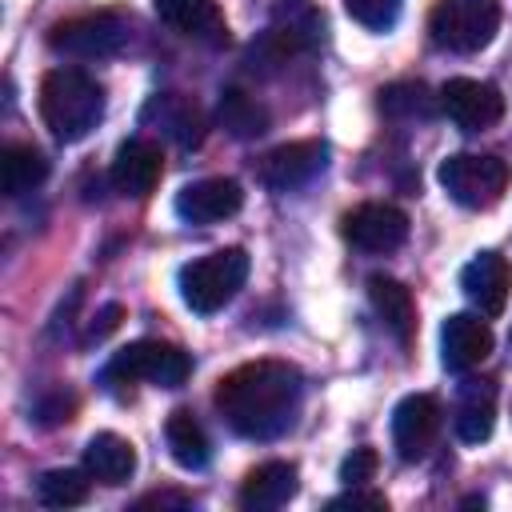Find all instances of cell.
Returning a JSON list of instances; mask_svg holds the SVG:
<instances>
[{"mask_svg": "<svg viewBox=\"0 0 512 512\" xmlns=\"http://www.w3.org/2000/svg\"><path fill=\"white\" fill-rule=\"evenodd\" d=\"M328 508H332V512H336V508H388V500H384L380 492H360V484H352L344 496L328 500Z\"/></svg>", "mask_w": 512, "mask_h": 512, "instance_id": "cell-29", "label": "cell"}, {"mask_svg": "<svg viewBox=\"0 0 512 512\" xmlns=\"http://www.w3.org/2000/svg\"><path fill=\"white\" fill-rule=\"evenodd\" d=\"M344 8H348V16H352L356 24L376 28V32L392 28L396 16H400V0H344Z\"/></svg>", "mask_w": 512, "mask_h": 512, "instance_id": "cell-27", "label": "cell"}, {"mask_svg": "<svg viewBox=\"0 0 512 512\" xmlns=\"http://www.w3.org/2000/svg\"><path fill=\"white\" fill-rule=\"evenodd\" d=\"M436 108H440V96H432L424 84L404 80V84L380 88V112L392 120H412V116L428 120V116H436Z\"/></svg>", "mask_w": 512, "mask_h": 512, "instance_id": "cell-26", "label": "cell"}, {"mask_svg": "<svg viewBox=\"0 0 512 512\" xmlns=\"http://www.w3.org/2000/svg\"><path fill=\"white\" fill-rule=\"evenodd\" d=\"M460 288L480 316H500L512 292V264L500 252H480L460 268Z\"/></svg>", "mask_w": 512, "mask_h": 512, "instance_id": "cell-15", "label": "cell"}, {"mask_svg": "<svg viewBox=\"0 0 512 512\" xmlns=\"http://www.w3.org/2000/svg\"><path fill=\"white\" fill-rule=\"evenodd\" d=\"M48 180V160L40 148L32 144H8L0 152V184L4 196H24L32 188H40Z\"/></svg>", "mask_w": 512, "mask_h": 512, "instance_id": "cell-23", "label": "cell"}, {"mask_svg": "<svg viewBox=\"0 0 512 512\" xmlns=\"http://www.w3.org/2000/svg\"><path fill=\"white\" fill-rule=\"evenodd\" d=\"M304 380L288 360H252L220 376L212 400L224 424L244 440H276L300 412Z\"/></svg>", "mask_w": 512, "mask_h": 512, "instance_id": "cell-1", "label": "cell"}, {"mask_svg": "<svg viewBox=\"0 0 512 512\" xmlns=\"http://www.w3.org/2000/svg\"><path fill=\"white\" fill-rule=\"evenodd\" d=\"M244 208V188L232 176H204L176 192V216L188 224H220Z\"/></svg>", "mask_w": 512, "mask_h": 512, "instance_id": "cell-13", "label": "cell"}, {"mask_svg": "<svg viewBox=\"0 0 512 512\" xmlns=\"http://www.w3.org/2000/svg\"><path fill=\"white\" fill-rule=\"evenodd\" d=\"M192 372V360L188 352H180L176 344H164V340H136L128 348H120L108 368H104V380H120V384H156V388H180Z\"/></svg>", "mask_w": 512, "mask_h": 512, "instance_id": "cell-6", "label": "cell"}, {"mask_svg": "<svg viewBox=\"0 0 512 512\" xmlns=\"http://www.w3.org/2000/svg\"><path fill=\"white\" fill-rule=\"evenodd\" d=\"M440 424H444V408L436 396L428 392H412L396 404L392 412V444H396V456L400 460H424L440 436Z\"/></svg>", "mask_w": 512, "mask_h": 512, "instance_id": "cell-10", "label": "cell"}, {"mask_svg": "<svg viewBox=\"0 0 512 512\" xmlns=\"http://www.w3.org/2000/svg\"><path fill=\"white\" fill-rule=\"evenodd\" d=\"M324 164H328V148L320 140H288L260 160V180L272 192H296L312 184L324 172Z\"/></svg>", "mask_w": 512, "mask_h": 512, "instance_id": "cell-11", "label": "cell"}, {"mask_svg": "<svg viewBox=\"0 0 512 512\" xmlns=\"http://www.w3.org/2000/svg\"><path fill=\"white\" fill-rule=\"evenodd\" d=\"M144 120L156 124V128H160L168 140H176L180 148H196V144L204 140V116H200V108H196L188 96H180V92H160V96H152L148 108H144Z\"/></svg>", "mask_w": 512, "mask_h": 512, "instance_id": "cell-19", "label": "cell"}, {"mask_svg": "<svg viewBox=\"0 0 512 512\" xmlns=\"http://www.w3.org/2000/svg\"><path fill=\"white\" fill-rule=\"evenodd\" d=\"M164 440H168L172 460H176L180 468H188V472L204 468V464H208V456H212L208 432L200 428V420H196L188 408H176V412L168 416V424H164Z\"/></svg>", "mask_w": 512, "mask_h": 512, "instance_id": "cell-22", "label": "cell"}, {"mask_svg": "<svg viewBox=\"0 0 512 512\" xmlns=\"http://www.w3.org/2000/svg\"><path fill=\"white\" fill-rule=\"evenodd\" d=\"M88 492H92V472L88 468L84 472L80 468H52L36 480V500L44 508H76V504L88 500Z\"/></svg>", "mask_w": 512, "mask_h": 512, "instance_id": "cell-25", "label": "cell"}, {"mask_svg": "<svg viewBox=\"0 0 512 512\" xmlns=\"http://www.w3.org/2000/svg\"><path fill=\"white\" fill-rule=\"evenodd\" d=\"M368 300H372L376 316L384 320V328H388L400 344H408L412 332H416V300H412V292H408L400 280L376 272V276H368Z\"/></svg>", "mask_w": 512, "mask_h": 512, "instance_id": "cell-20", "label": "cell"}, {"mask_svg": "<svg viewBox=\"0 0 512 512\" xmlns=\"http://www.w3.org/2000/svg\"><path fill=\"white\" fill-rule=\"evenodd\" d=\"M436 96H440V112L464 132H484L504 116V92L488 80L452 76L448 84H440Z\"/></svg>", "mask_w": 512, "mask_h": 512, "instance_id": "cell-9", "label": "cell"}, {"mask_svg": "<svg viewBox=\"0 0 512 512\" xmlns=\"http://www.w3.org/2000/svg\"><path fill=\"white\" fill-rule=\"evenodd\" d=\"M244 280H248V252L244 248H216L208 256H196L176 276L180 300L200 316L220 312L244 288Z\"/></svg>", "mask_w": 512, "mask_h": 512, "instance_id": "cell-3", "label": "cell"}, {"mask_svg": "<svg viewBox=\"0 0 512 512\" xmlns=\"http://www.w3.org/2000/svg\"><path fill=\"white\" fill-rule=\"evenodd\" d=\"M84 468L100 484H124L136 472V448L116 432H96L84 444Z\"/></svg>", "mask_w": 512, "mask_h": 512, "instance_id": "cell-21", "label": "cell"}, {"mask_svg": "<svg viewBox=\"0 0 512 512\" xmlns=\"http://www.w3.org/2000/svg\"><path fill=\"white\" fill-rule=\"evenodd\" d=\"M300 480H296V468L284 464V460H268L260 468H252L240 484V508L248 512H276L284 508L292 496H296Z\"/></svg>", "mask_w": 512, "mask_h": 512, "instance_id": "cell-18", "label": "cell"}, {"mask_svg": "<svg viewBox=\"0 0 512 512\" xmlns=\"http://www.w3.org/2000/svg\"><path fill=\"white\" fill-rule=\"evenodd\" d=\"M108 176H112V188L120 196H132V200L152 196L160 176H164V148L152 136H132L116 148V160H112Z\"/></svg>", "mask_w": 512, "mask_h": 512, "instance_id": "cell-12", "label": "cell"}, {"mask_svg": "<svg viewBox=\"0 0 512 512\" xmlns=\"http://www.w3.org/2000/svg\"><path fill=\"white\" fill-rule=\"evenodd\" d=\"M340 236L360 252L384 256V252H396L408 240V216L396 204L368 200V204H356L352 212L340 216Z\"/></svg>", "mask_w": 512, "mask_h": 512, "instance_id": "cell-8", "label": "cell"}, {"mask_svg": "<svg viewBox=\"0 0 512 512\" xmlns=\"http://www.w3.org/2000/svg\"><path fill=\"white\" fill-rule=\"evenodd\" d=\"M440 188L460 204V208H492L504 192H508V164L500 156L488 152H456L448 160H440L436 168Z\"/></svg>", "mask_w": 512, "mask_h": 512, "instance_id": "cell-5", "label": "cell"}, {"mask_svg": "<svg viewBox=\"0 0 512 512\" xmlns=\"http://www.w3.org/2000/svg\"><path fill=\"white\" fill-rule=\"evenodd\" d=\"M496 28H500V0H436L428 16L432 44L460 56L488 48Z\"/></svg>", "mask_w": 512, "mask_h": 512, "instance_id": "cell-4", "label": "cell"}, {"mask_svg": "<svg viewBox=\"0 0 512 512\" xmlns=\"http://www.w3.org/2000/svg\"><path fill=\"white\" fill-rule=\"evenodd\" d=\"M160 24H168L176 36L196 40L204 48H224L228 44V20L216 0H152Z\"/></svg>", "mask_w": 512, "mask_h": 512, "instance_id": "cell-14", "label": "cell"}, {"mask_svg": "<svg viewBox=\"0 0 512 512\" xmlns=\"http://www.w3.org/2000/svg\"><path fill=\"white\" fill-rule=\"evenodd\" d=\"M496 424V384L492 380H464L452 408V428L464 444H480L492 436Z\"/></svg>", "mask_w": 512, "mask_h": 512, "instance_id": "cell-17", "label": "cell"}, {"mask_svg": "<svg viewBox=\"0 0 512 512\" xmlns=\"http://www.w3.org/2000/svg\"><path fill=\"white\" fill-rule=\"evenodd\" d=\"M216 116H220V124L236 140H252V136H264L268 132V108L256 96H248L244 88H224Z\"/></svg>", "mask_w": 512, "mask_h": 512, "instance_id": "cell-24", "label": "cell"}, {"mask_svg": "<svg viewBox=\"0 0 512 512\" xmlns=\"http://www.w3.org/2000/svg\"><path fill=\"white\" fill-rule=\"evenodd\" d=\"M40 120L60 144L84 140L104 120V88L80 68H52L36 92Z\"/></svg>", "mask_w": 512, "mask_h": 512, "instance_id": "cell-2", "label": "cell"}, {"mask_svg": "<svg viewBox=\"0 0 512 512\" xmlns=\"http://www.w3.org/2000/svg\"><path fill=\"white\" fill-rule=\"evenodd\" d=\"M192 500L184 496V492H148V496H140L136 500V508L144 512V508H188Z\"/></svg>", "mask_w": 512, "mask_h": 512, "instance_id": "cell-30", "label": "cell"}, {"mask_svg": "<svg viewBox=\"0 0 512 512\" xmlns=\"http://www.w3.org/2000/svg\"><path fill=\"white\" fill-rule=\"evenodd\" d=\"M492 352V328L488 320L472 316V312H452L440 328V364L448 372H468L476 364H484Z\"/></svg>", "mask_w": 512, "mask_h": 512, "instance_id": "cell-16", "label": "cell"}, {"mask_svg": "<svg viewBox=\"0 0 512 512\" xmlns=\"http://www.w3.org/2000/svg\"><path fill=\"white\" fill-rule=\"evenodd\" d=\"M376 468H380V456L372 452V448H352L348 456H344V464H340V480L352 488V484H368L372 476H376Z\"/></svg>", "mask_w": 512, "mask_h": 512, "instance_id": "cell-28", "label": "cell"}, {"mask_svg": "<svg viewBox=\"0 0 512 512\" xmlns=\"http://www.w3.org/2000/svg\"><path fill=\"white\" fill-rule=\"evenodd\" d=\"M124 40H128V20L120 12H84V16L56 20L48 28V48L80 60L112 56L124 48Z\"/></svg>", "mask_w": 512, "mask_h": 512, "instance_id": "cell-7", "label": "cell"}]
</instances>
